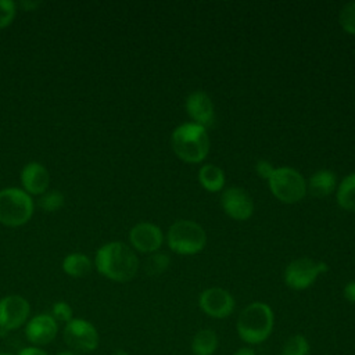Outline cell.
Listing matches in <instances>:
<instances>
[{
  "instance_id": "1",
  "label": "cell",
  "mask_w": 355,
  "mask_h": 355,
  "mask_svg": "<svg viewBox=\"0 0 355 355\" xmlns=\"http://www.w3.org/2000/svg\"><path fill=\"white\" fill-rule=\"evenodd\" d=\"M97 270L110 280L125 283L132 280L139 269V259L133 250L121 241L107 243L96 252Z\"/></svg>"
},
{
  "instance_id": "2",
  "label": "cell",
  "mask_w": 355,
  "mask_h": 355,
  "mask_svg": "<svg viewBox=\"0 0 355 355\" xmlns=\"http://www.w3.org/2000/svg\"><path fill=\"white\" fill-rule=\"evenodd\" d=\"M275 326V315L272 308L261 301H255L248 304L240 312L236 330L241 341L248 345H258L265 343Z\"/></svg>"
},
{
  "instance_id": "3",
  "label": "cell",
  "mask_w": 355,
  "mask_h": 355,
  "mask_svg": "<svg viewBox=\"0 0 355 355\" xmlns=\"http://www.w3.org/2000/svg\"><path fill=\"white\" fill-rule=\"evenodd\" d=\"M171 146L173 153L184 162H202L209 151L207 129L193 122L182 123L172 132Z\"/></svg>"
},
{
  "instance_id": "4",
  "label": "cell",
  "mask_w": 355,
  "mask_h": 355,
  "mask_svg": "<svg viewBox=\"0 0 355 355\" xmlns=\"http://www.w3.org/2000/svg\"><path fill=\"white\" fill-rule=\"evenodd\" d=\"M166 243L175 254L194 255L204 250L207 244V233L197 222L180 219L172 223L168 229Z\"/></svg>"
},
{
  "instance_id": "5",
  "label": "cell",
  "mask_w": 355,
  "mask_h": 355,
  "mask_svg": "<svg viewBox=\"0 0 355 355\" xmlns=\"http://www.w3.org/2000/svg\"><path fill=\"white\" fill-rule=\"evenodd\" d=\"M266 182L270 193L283 204H295L308 191L304 176L290 166L275 168Z\"/></svg>"
},
{
  "instance_id": "6",
  "label": "cell",
  "mask_w": 355,
  "mask_h": 355,
  "mask_svg": "<svg viewBox=\"0 0 355 355\" xmlns=\"http://www.w3.org/2000/svg\"><path fill=\"white\" fill-rule=\"evenodd\" d=\"M33 214L31 196L19 189H4L0 191V223L8 227L25 225Z\"/></svg>"
},
{
  "instance_id": "7",
  "label": "cell",
  "mask_w": 355,
  "mask_h": 355,
  "mask_svg": "<svg viewBox=\"0 0 355 355\" xmlns=\"http://www.w3.org/2000/svg\"><path fill=\"white\" fill-rule=\"evenodd\" d=\"M329 270V266L326 262L322 261H313L311 258H297L291 261L283 273L284 283L288 288L301 291L308 287H311L319 275Z\"/></svg>"
},
{
  "instance_id": "8",
  "label": "cell",
  "mask_w": 355,
  "mask_h": 355,
  "mask_svg": "<svg viewBox=\"0 0 355 355\" xmlns=\"http://www.w3.org/2000/svg\"><path fill=\"white\" fill-rule=\"evenodd\" d=\"M64 343L75 352H93L100 343L97 329L85 319H72L62 330Z\"/></svg>"
},
{
  "instance_id": "9",
  "label": "cell",
  "mask_w": 355,
  "mask_h": 355,
  "mask_svg": "<svg viewBox=\"0 0 355 355\" xmlns=\"http://www.w3.org/2000/svg\"><path fill=\"white\" fill-rule=\"evenodd\" d=\"M233 295L222 287L205 288L198 297L200 309L209 318L225 319L230 316L234 311Z\"/></svg>"
},
{
  "instance_id": "10",
  "label": "cell",
  "mask_w": 355,
  "mask_h": 355,
  "mask_svg": "<svg viewBox=\"0 0 355 355\" xmlns=\"http://www.w3.org/2000/svg\"><path fill=\"white\" fill-rule=\"evenodd\" d=\"M31 313L29 302L17 294L6 295L0 300V327L3 330H17L26 320Z\"/></svg>"
},
{
  "instance_id": "11",
  "label": "cell",
  "mask_w": 355,
  "mask_h": 355,
  "mask_svg": "<svg viewBox=\"0 0 355 355\" xmlns=\"http://www.w3.org/2000/svg\"><path fill=\"white\" fill-rule=\"evenodd\" d=\"M220 205L225 214L234 220H247L254 212L251 196L239 186H230L222 191Z\"/></svg>"
},
{
  "instance_id": "12",
  "label": "cell",
  "mask_w": 355,
  "mask_h": 355,
  "mask_svg": "<svg viewBox=\"0 0 355 355\" xmlns=\"http://www.w3.org/2000/svg\"><path fill=\"white\" fill-rule=\"evenodd\" d=\"M129 241L133 248L144 254L157 252L164 241L162 230L150 222H139L129 232Z\"/></svg>"
},
{
  "instance_id": "13",
  "label": "cell",
  "mask_w": 355,
  "mask_h": 355,
  "mask_svg": "<svg viewBox=\"0 0 355 355\" xmlns=\"http://www.w3.org/2000/svg\"><path fill=\"white\" fill-rule=\"evenodd\" d=\"M186 111L193 123L204 126L205 129L214 125L215 107L211 97L201 90L193 92L186 98Z\"/></svg>"
},
{
  "instance_id": "14",
  "label": "cell",
  "mask_w": 355,
  "mask_h": 355,
  "mask_svg": "<svg viewBox=\"0 0 355 355\" xmlns=\"http://www.w3.org/2000/svg\"><path fill=\"white\" fill-rule=\"evenodd\" d=\"M58 331L55 319L51 315L40 313L33 316L25 326V336L33 347L51 343Z\"/></svg>"
},
{
  "instance_id": "15",
  "label": "cell",
  "mask_w": 355,
  "mask_h": 355,
  "mask_svg": "<svg viewBox=\"0 0 355 355\" xmlns=\"http://www.w3.org/2000/svg\"><path fill=\"white\" fill-rule=\"evenodd\" d=\"M24 189L31 194H42L49 187L50 176L47 169L39 162H29L21 172Z\"/></svg>"
},
{
  "instance_id": "16",
  "label": "cell",
  "mask_w": 355,
  "mask_h": 355,
  "mask_svg": "<svg viewBox=\"0 0 355 355\" xmlns=\"http://www.w3.org/2000/svg\"><path fill=\"white\" fill-rule=\"evenodd\" d=\"M336 189H337V178L334 172L329 169H320L312 173L306 184V190H309V193L318 198L330 196Z\"/></svg>"
},
{
  "instance_id": "17",
  "label": "cell",
  "mask_w": 355,
  "mask_h": 355,
  "mask_svg": "<svg viewBox=\"0 0 355 355\" xmlns=\"http://www.w3.org/2000/svg\"><path fill=\"white\" fill-rule=\"evenodd\" d=\"M198 182L207 191L218 193L225 187V172L214 164H204L198 171Z\"/></svg>"
},
{
  "instance_id": "18",
  "label": "cell",
  "mask_w": 355,
  "mask_h": 355,
  "mask_svg": "<svg viewBox=\"0 0 355 355\" xmlns=\"http://www.w3.org/2000/svg\"><path fill=\"white\" fill-rule=\"evenodd\" d=\"M218 345V334L212 329H201L194 334L190 348L193 355H214Z\"/></svg>"
},
{
  "instance_id": "19",
  "label": "cell",
  "mask_w": 355,
  "mask_h": 355,
  "mask_svg": "<svg viewBox=\"0 0 355 355\" xmlns=\"http://www.w3.org/2000/svg\"><path fill=\"white\" fill-rule=\"evenodd\" d=\"M337 204L349 212H355V172L344 176L336 189Z\"/></svg>"
},
{
  "instance_id": "20",
  "label": "cell",
  "mask_w": 355,
  "mask_h": 355,
  "mask_svg": "<svg viewBox=\"0 0 355 355\" xmlns=\"http://www.w3.org/2000/svg\"><path fill=\"white\" fill-rule=\"evenodd\" d=\"M62 269L72 277H83L92 270V262L85 254L73 252L65 257L62 261Z\"/></svg>"
},
{
  "instance_id": "21",
  "label": "cell",
  "mask_w": 355,
  "mask_h": 355,
  "mask_svg": "<svg viewBox=\"0 0 355 355\" xmlns=\"http://www.w3.org/2000/svg\"><path fill=\"white\" fill-rule=\"evenodd\" d=\"M309 351L311 347L306 337L302 334H293L286 340L277 355H309Z\"/></svg>"
},
{
  "instance_id": "22",
  "label": "cell",
  "mask_w": 355,
  "mask_h": 355,
  "mask_svg": "<svg viewBox=\"0 0 355 355\" xmlns=\"http://www.w3.org/2000/svg\"><path fill=\"white\" fill-rule=\"evenodd\" d=\"M171 263V258L166 252H153L146 261V273L150 276H158L164 273Z\"/></svg>"
},
{
  "instance_id": "23",
  "label": "cell",
  "mask_w": 355,
  "mask_h": 355,
  "mask_svg": "<svg viewBox=\"0 0 355 355\" xmlns=\"http://www.w3.org/2000/svg\"><path fill=\"white\" fill-rule=\"evenodd\" d=\"M338 22L347 33L355 36V1L344 4L338 14Z\"/></svg>"
},
{
  "instance_id": "24",
  "label": "cell",
  "mask_w": 355,
  "mask_h": 355,
  "mask_svg": "<svg viewBox=\"0 0 355 355\" xmlns=\"http://www.w3.org/2000/svg\"><path fill=\"white\" fill-rule=\"evenodd\" d=\"M39 205L47 212H54L64 205V196L60 191L47 193L39 200Z\"/></svg>"
},
{
  "instance_id": "25",
  "label": "cell",
  "mask_w": 355,
  "mask_h": 355,
  "mask_svg": "<svg viewBox=\"0 0 355 355\" xmlns=\"http://www.w3.org/2000/svg\"><path fill=\"white\" fill-rule=\"evenodd\" d=\"M17 4L11 0H0V29L8 26L15 17Z\"/></svg>"
},
{
  "instance_id": "26",
  "label": "cell",
  "mask_w": 355,
  "mask_h": 355,
  "mask_svg": "<svg viewBox=\"0 0 355 355\" xmlns=\"http://www.w3.org/2000/svg\"><path fill=\"white\" fill-rule=\"evenodd\" d=\"M51 316L55 319V322H71L72 318V308L69 306V304L64 302V301H58L53 305L51 308Z\"/></svg>"
},
{
  "instance_id": "27",
  "label": "cell",
  "mask_w": 355,
  "mask_h": 355,
  "mask_svg": "<svg viewBox=\"0 0 355 355\" xmlns=\"http://www.w3.org/2000/svg\"><path fill=\"white\" fill-rule=\"evenodd\" d=\"M255 171H257L258 176H261L262 179L268 180L269 176L272 175V172L275 171V166L269 161H266V159H259L255 164Z\"/></svg>"
},
{
  "instance_id": "28",
  "label": "cell",
  "mask_w": 355,
  "mask_h": 355,
  "mask_svg": "<svg viewBox=\"0 0 355 355\" xmlns=\"http://www.w3.org/2000/svg\"><path fill=\"white\" fill-rule=\"evenodd\" d=\"M343 294H344V298H345L348 302L355 304V280H351V282H348V283L344 286Z\"/></svg>"
},
{
  "instance_id": "29",
  "label": "cell",
  "mask_w": 355,
  "mask_h": 355,
  "mask_svg": "<svg viewBox=\"0 0 355 355\" xmlns=\"http://www.w3.org/2000/svg\"><path fill=\"white\" fill-rule=\"evenodd\" d=\"M18 355H47V352H44L42 348L39 347H26L24 349L19 351Z\"/></svg>"
},
{
  "instance_id": "30",
  "label": "cell",
  "mask_w": 355,
  "mask_h": 355,
  "mask_svg": "<svg viewBox=\"0 0 355 355\" xmlns=\"http://www.w3.org/2000/svg\"><path fill=\"white\" fill-rule=\"evenodd\" d=\"M233 355H257L251 347H241Z\"/></svg>"
},
{
  "instance_id": "31",
  "label": "cell",
  "mask_w": 355,
  "mask_h": 355,
  "mask_svg": "<svg viewBox=\"0 0 355 355\" xmlns=\"http://www.w3.org/2000/svg\"><path fill=\"white\" fill-rule=\"evenodd\" d=\"M39 6H40V3H32V1H22V3H21V7L25 8L26 11H29L31 8H36V7H39Z\"/></svg>"
},
{
  "instance_id": "32",
  "label": "cell",
  "mask_w": 355,
  "mask_h": 355,
  "mask_svg": "<svg viewBox=\"0 0 355 355\" xmlns=\"http://www.w3.org/2000/svg\"><path fill=\"white\" fill-rule=\"evenodd\" d=\"M57 355H79V354L75 352V351H61Z\"/></svg>"
},
{
  "instance_id": "33",
  "label": "cell",
  "mask_w": 355,
  "mask_h": 355,
  "mask_svg": "<svg viewBox=\"0 0 355 355\" xmlns=\"http://www.w3.org/2000/svg\"><path fill=\"white\" fill-rule=\"evenodd\" d=\"M112 355H129V354L125 349H116L112 352Z\"/></svg>"
},
{
  "instance_id": "34",
  "label": "cell",
  "mask_w": 355,
  "mask_h": 355,
  "mask_svg": "<svg viewBox=\"0 0 355 355\" xmlns=\"http://www.w3.org/2000/svg\"><path fill=\"white\" fill-rule=\"evenodd\" d=\"M0 355H11V354H7V352H0Z\"/></svg>"
}]
</instances>
